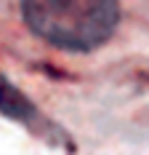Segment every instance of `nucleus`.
Here are the masks:
<instances>
[{"instance_id": "nucleus-1", "label": "nucleus", "mask_w": 149, "mask_h": 155, "mask_svg": "<svg viewBox=\"0 0 149 155\" xmlns=\"http://www.w3.org/2000/svg\"><path fill=\"white\" fill-rule=\"evenodd\" d=\"M21 16L37 38L67 51L104 43L117 24V0H21Z\"/></svg>"}]
</instances>
